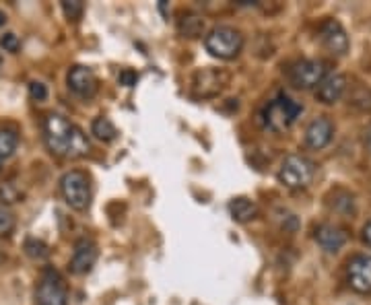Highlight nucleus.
Segmentation results:
<instances>
[{"label":"nucleus","mask_w":371,"mask_h":305,"mask_svg":"<svg viewBox=\"0 0 371 305\" xmlns=\"http://www.w3.org/2000/svg\"><path fill=\"white\" fill-rule=\"evenodd\" d=\"M44 138L48 151L62 159H81L91 152V143L85 132L60 113L45 116Z\"/></svg>","instance_id":"nucleus-1"},{"label":"nucleus","mask_w":371,"mask_h":305,"mask_svg":"<svg viewBox=\"0 0 371 305\" xmlns=\"http://www.w3.org/2000/svg\"><path fill=\"white\" fill-rule=\"evenodd\" d=\"M301 111H304L301 104H297L295 99H291L287 95H281L264 108V126L275 134H284L295 124V120L301 116Z\"/></svg>","instance_id":"nucleus-2"},{"label":"nucleus","mask_w":371,"mask_h":305,"mask_svg":"<svg viewBox=\"0 0 371 305\" xmlns=\"http://www.w3.org/2000/svg\"><path fill=\"white\" fill-rule=\"evenodd\" d=\"M60 194L72 211H87L91 206V177L83 170H70L60 177Z\"/></svg>","instance_id":"nucleus-3"},{"label":"nucleus","mask_w":371,"mask_h":305,"mask_svg":"<svg viewBox=\"0 0 371 305\" xmlns=\"http://www.w3.org/2000/svg\"><path fill=\"white\" fill-rule=\"evenodd\" d=\"M204 45L211 56H215L218 60H231L240 56V52L243 50V35L233 27L218 25L206 33Z\"/></svg>","instance_id":"nucleus-4"},{"label":"nucleus","mask_w":371,"mask_h":305,"mask_svg":"<svg viewBox=\"0 0 371 305\" xmlns=\"http://www.w3.org/2000/svg\"><path fill=\"white\" fill-rule=\"evenodd\" d=\"M316 175V163L306 155H289L284 157L279 170V182L289 190H304L311 184Z\"/></svg>","instance_id":"nucleus-5"},{"label":"nucleus","mask_w":371,"mask_h":305,"mask_svg":"<svg viewBox=\"0 0 371 305\" xmlns=\"http://www.w3.org/2000/svg\"><path fill=\"white\" fill-rule=\"evenodd\" d=\"M289 83L295 89L320 87V83L328 77V65L324 60H301L293 65L287 72Z\"/></svg>","instance_id":"nucleus-6"},{"label":"nucleus","mask_w":371,"mask_h":305,"mask_svg":"<svg viewBox=\"0 0 371 305\" xmlns=\"http://www.w3.org/2000/svg\"><path fill=\"white\" fill-rule=\"evenodd\" d=\"M229 85V72L221 68H202L192 77V93L200 99L218 97Z\"/></svg>","instance_id":"nucleus-7"},{"label":"nucleus","mask_w":371,"mask_h":305,"mask_svg":"<svg viewBox=\"0 0 371 305\" xmlns=\"http://www.w3.org/2000/svg\"><path fill=\"white\" fill-rule=\"evenodd\" d=\"M347 283L359 295H371V254H357L347 262Z\"/></svg>","instance_id":"nucleus-8"},{"label":"nucleus","mask_w":371,"mask_h":305,"mask_svg":"<svg viewBox=\"0 0 371 305\" xmlns=\"http://www.w3.org/2000/svg\"><path fill=\"white\" fill-rule=\"evenodd\" d=\"M35 301L38 305H68L65 281L58 277V272L45 270V274L38 284V291H35Z\"/></svg>","instance_id":"nucleus-9"},{"label":"nucleus","mask_w":371,"mask_h":305,"mask_svg":"<svg viewBox=\"0 0 371 305\" xmlns=\"http://www.w3.org/2000/svg\"><path fill=\"white\" fill-rule=\"evenodd\" d=\"M66 83H68V89L72 93H77L83 99L95 97L97 89H99L97 74L89 66H72L66 74Z\"/></svg>","instance_id":"nucleus-10"},{"label":"nucleus","mask_w":371,"mask_h":305,"mask_svg":"<svg viewBox=\"0 0 371 305\" xmlns=\"http://www.w3.org/2000/svg\"><path fill=\"white\" fill-rule=\"evenodd\" d=\"M97 256H99V250H97V243L93 240H79L74 243V252H72V258L68 262V270L72 274H87L91 272V268L95 266L97 262Z\"/></svg>","instance_id":"nucleus-11"},{"label":"nucleus","mask_w":371,"mask_h":305,"mask_svg":"<svg viewBox=\"0 0 371 305\" xmlns=\"http://www.w3.org/2000/svg\"><path fill=\"white\" fill-rule=\"evenodd\" d=\"M320 42L334 56H345L349 52V35L336 19H328L320 27Z\"/></svg>","instance_id":"nucleus-12"},{"label":"nucleus","mask_w":371,"mask_h":305,"mask_svg":"<svg viewBox=\"0 0 371 305\" xmlns=\"http://www.w3.org/2000/svg\"><path fill=\"white\" fill-rule=\"evenodd\" d=\"M334 136V124L328 116L314 118L306 128V147L311 151H322L330 145Z\"/></svg>","instance_id":"nucleus-13"},{"label":"nucleus","mask_w":371,"mask_h":305,"mask_svg":"<svg viewBox=\"0 0 371 305\" xmlns=\"http://www.w3.org/2000/svg\"><path fill=\"white\" fill-rule=\"evenodd\" d=\"M347 89H349V79L345 74L334 72V74H328L326 79L320 83V87L316 91V97H318L320 104L332 106V104H336L345 97Z\"/></svg>","instance_id":"nucleus-14"},{"label":"nucleus","mask_w":371,"mask_h":305,"mask_svg":"<svg viewBox=\"0 0 371 305\" xmlns=\"http://www.w3.org/2000/svg\"><path fill=\"white\" fill-rule=\"evenodd\" d=\"M349 240L347 231L338 225H332V223H324L316 229V241L318 245L328 252V254H336L345 243Z\"/></svg>","instance_id":"nucleus-15"},{"label":"nucleus","mask_w":371,"mask_h":305,"mask_svg":"<svg viewBox=\"0 0 371 305\" xmlns=\"http://www.w3.org/2000/svg\"><path fill=\"white\" fill-rule=\"evenodd\" d=\"M229 215L238 223H250L258 217V204L250 198H233L229 202Z\"/></svg>","instance_id":"nucleus-16"},{"label":"nucleus","mask_w":371,"mask_h":305,"mask_svg":"<svg viewBox=\"0 0 371 305\" xmlns=\"http://www.w3.org/2000/svg\"><path fill=\"white\" fill-rule=\"evenodd\" d=\"M177 31L184 38H200L204 33V19L198 15H192V13H186L177 21Z\"/></svg>","instance_id":"nucleus-17"},{"label":"nucleus","mask_w":371,"mask_h":305,"mask_svg":"<svg viewBox=\"0 0 371 305\" xmlns=\"http://www.w3.org/2000/svg\"><path fill=\"white\" fill-rule=\"evenodd\" d=\"M91 132H93V136H95L97 140H101V143H111V140L118 138V131H116L113 122H111L109 118H106V116H99V118L93 120Z\"/></svg>","instance_id":"nucleus-18"},{"label":"nucleus","mask_w":371,"mask_h":305,"mask_svg":"<svg viewBox=\"0 0 371 305\" xmlns=\"http://www.w3.org/2000/svg\"><path fill=\"white\" fill-rule=\"evenodd\" d=\"M19 147V136L15 131L9 128H0V159H9L13 157V152Z\"/></svg>","instance_id":"nucleus-19"},{"label":"nucleus","mask_w":371,"mask_h":305,"mask_svg":"<svg viewBox=\"0 0 371 305\" xmlns=\"http://www.w3.org/2000/svg\"><path fill=\"white\" fill-rule=\"evenodd\" d=\"M25 254L31 260H45L50 256V248H48L45 241L35 240V238H27L25 240Z\"/></svg>","instance_id":"nucleus-20"},{"label":"nucleus","mask_w":371,"mask_h":305,"mask_svg":"<svg viewBox=\"0 0 371 305\" xmlns=\"http://www.w3.org/2000/svg\"><path fill=\"white\" fill-rule=\"evenodd\" d=\"M15 227H17L15 213H13L9 206L0 204V235H2V238H9V235L15 231Z\"/></svg>","instance_id":"nucleus-21"},{"label":"nucleus","mask_w":371,"mask_h":305,"mask_svg":"<svg viewBox=\"0 0 371 305\" xmlns=\"http://www.w3.org/2000/svg\"><path fill=\"white\" fill-rule=\"evenodd\" d=\"M62 11H65V17L68 21H79L83 17L85 4L81 0H65L62 2Z\"/></svg>","instance_id":"nucleus-22"},{"label":"nucleus","mask_w":371,"mask_h":305,"mask_svg":"<svg viewBox=\"0 0 371 305\" xmlns=\"http://www.w3.org/2000/svg\"><path fill=\"white\" fill-rule=\"evenodd\" d=\"M0 45L4 48V52L17 54L19 48H21V42H19V38H17L15 33H4V35L0 38Z\"/></svg>","instance_id":"nucleus-23"},{"label":"nucleus","mask_w":371,"mask_h":305,"mask_svg":"<svg viewBox=\"0 0 371 305\" xmlns=\"http://www.w3.org/2000/svg\"><path fill=\"white\" fill-rule=\"evenodd\" d=\"M29 95H31L33 101H44L45 97H48V87H45L44 83L33 81V83H29Z\"/></svg>","instance_id":"nucleus-24"},{"label":"nucleus","mask_w":371,"mask_h":305,"mask_svg":"<svg viewBox=\"0 0 371 305\" xmlns=\"http://www.w3.org/2000/svg\"><path fill=\"white\" fill-rule=\"evenodd\" d=\"M118 81H120L124 87H134V85H136V81H138V74H136L134 70H131V68H124V70L120 72Z\"/></svg>","instance_id":"nucleus-25"},{"label":"nucleus","mask_w":371,"mask_h":305,"mask_svg":"<svg viewBox=\"0 0 371 305\" xmlns=\"http://www.w3.org/2000/svg\"><path fill=\"white\" fill-rule=\"evenodd\" d=\"M17 198H19V194H17L11 186H2V188H0V204L9 206L11 202H17Z\"/></svg>","instance_id":"nucleus-26"},{"label":"nucleus","mask_w":371,"mask_h":305,"mask_svg":"<svg viewBox=\"0 0 371 305\" xmlns=\"http://www.w3.org/2000/svg\"><path fill=\"white\" fill-rule=\"evenodd\" d=\"M361 238H363V243L371 248V218L365 223V227H363V233H361Z\"/></svg>","instance_id":"nucleus-27"},{"label":"nucleus","mask_w":371,"mask_h":305,"mask_svg":"<svg viewBox=\"0 0 371 305\" xmlns=\"http://www.w3.org/2000/svg\"><path fill=\"white\" fill-rule=\"evenodd\" d=\"M365 147H367V151L371 152V128L365 132Z\"/></svg>","instance_id":"nucleus-28"},{"label":"nucleus","mask_w":371,"mask_h":305,"mask_svg":"<svg viewBox=\"0 0 371 305\" xmlns=\"http://www.w3.org/2000/svg\"><path fill=\"white\" fill-rule=\"evenodd\" d=\"M4 23H6V15H4V13H2V11H0V27H2V25H4Z\"/></svg>","instance_id":"nucleus-29"},{"label":"nucleus","mask_w":371,"mask_h":305,"mask_svg":"<svg viewBox=\"0 0 371 305\" xmlns=\"http://www.w3.org/2000/svg\"><path fill=\"white\" fill-rule=\"evenodd\" d=\"M0 170H2V159H0Z\"/></svg>","instance_id":"nucleus-30"},{"label":"nucleus","mask_w":371,"mask_h":305,"mask_svg":"<svg viewBox=\"0 0 371 305\" xmlns=\"http://www.w3.org/2000/svg\"><path fill=\"white\" fill-rule=\"evenodd\" d=\"M0 65H2V60H0Z\"/></svg>","instance_id":"nucleus-31"}]
</instances>
